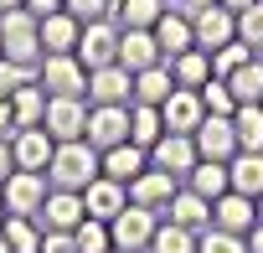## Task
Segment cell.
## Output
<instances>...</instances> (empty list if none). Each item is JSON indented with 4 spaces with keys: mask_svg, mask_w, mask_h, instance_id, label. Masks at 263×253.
<instances>
[{
    "mask_svg": "<svg viewBox=\"0 0 263 253\" xmlns=\"http://www.w3.org/2000/svg\"><path fill=\"white\" fill-rule=\"evenodd\" d=\"M62 11H72L88 26V21H108V0H62Z\"/></svg>",
    "mask_w": 263,
    "mask_h": 253,
    "instance_id": "obj_41",
    "label": "cell"
},
{
    "mask_svg": "<svg viewBox=\"0 0 263 253\" xmlns=\"http://www.w3.org/2000/svg\"><path fill=\"white\" fill-rule=\"evenodd\" d=\"M258 57H263V52H258Z\"/></svg>",
    "mask_w": 263,
    "mask_h": 253,
    "instance_id": "obj_54",
    "label": "cell"
},
{
    "mask_svg": "<svg viewBox=\"0 0 263 253\" xmlns=\"http://www.w3.org/2000/svg\"><path fill=\"white\" fill-rule=\"evenodd\" d=\"M253 57H258V52H253L248 42H227V47L212 52V78H232V73H237L242 62H253Z\"/></svg>",
    "mask_w": 263,
    "mask_h": 253,
    "instance_id": "obj_36",
    "label": "cell"
},
{
    "mask_svg": "<svg viewBox=\"0 0 263 253\" xmlns=\"http://www.w3.org/2000/svg\"><path fill=\"white\" fill-rule=\"evenodd\" d=\"M0 253H11V248H6V232H0Z\"/></svg>",
    "mask_w": 263,
    "mask_h": 253,
    "instance_id": "obj_51",
    "label": "cell"
},
{
    "mask_svg": "<svg viewBox=\"0 0 263 253\" xmlns=\"http://www.w3.org/2000/svg\"><path fill=\"white\" fill-rule=\"evenodd\" d=\"M196 253H248V238L222 232V227H206V232L196 238Z\"/></svg>",
    "mask_w": 263,
    "mask_h": 253,
    "instance_id": "obj_38",
    "label": "cell"
},
{
    "mask_svg": "<svg viewBox=\"0 0 263 253\" xmlns=\"http://www.w3.org/2000/svg\"><path fill=\"white\" fill-rule=\"evenodd\" d=\"M88 217V207H83V191H47V202H42V212H36V222H42V232H72L78 222Z\"/></svg>",
    "mask_w": 263,
    "mask_h": 253,
    "instance_id": "obj_12",
    "label": "cell"
},
{
    "mask_svg": "<svg viewBox=\"0 0 263 253\" xmlns=\"http://www.w3.org/2000/svg\"><path fill=\"white\" fill-rule=\"evenodd\" d=\"M176 93V78H171V62H160V67H145V73H135V103H165Z\"/></svg>",
    "mask_w": 263,
    "mask_h": 253,
    "instance_id": "obj_27",
    "label": "cell"
},
{
    "mask_svg": "<svg viewBox=\"0 0 263 253\" xmlns=\"http://www.w3.org/2000/svg\"><path fill=\"white\" fill-rule=\"evenodd\" d=\"M160 135H165V119H160V109H155V103H129V145L150 150Z\"/></svg>",
    "mask_w": 263,
    "mask_h": 253,
    "instance_id": "obj_26",
    "label": "cell"
},
{
    "mask_svg": "<svg viewBox=\"0 0 263 253\" xmlns=\"http://www.w3.org/2000/svg\"><path fill=\"white\" fill-rule=\"evenodd\" d=\"M201 93V103H206V114H217V119H232L237 114V98H232V88L222 83V78H212L206 88H196Z\"/></svg>",
    "mask_w": 263,
    "mask_h": 253,
    "instance_id": "obj_37",
    "label": "cell"
},
{
    "mask_svg": "<svg viewBox=\"0 0 263 253\" xmlns=\"http://www.w3.org/2000/svg\"><path fill=\"white\" fill-rule=\"evenodd\" d=\"M140 171H150V150H140V145H114V150H103V176H114V181H135Z\"/></svg>",
    "mask_w": 263,
    "mask_h": 253,
    "instance_id": "obj_23",
    "label": "cell"
},
{
    "mask_svg": "<svg viewBox=\"0 0 263 253\" xmlns=\"http://www.w3.org/2000/svg\"><path fill=\"white\" fill-rule=\"evenodd\" d=\"M88 103H135V73L108 62L88 73Z\"/></svg>",
    "mask_w": 263,
    "mask_h": 253,
    "instance_id": "obj_15",
    "label": "cell"
},
{
    "mask_svg": "<svg viewBox=\"0 0 263 253\" xmlns=\"http://www.w3.org/2000/svg\"><path fill=\"white\" fill-rule=\"evenodd\" d=\"M0 227H6V202H0Z\"/></svg>",
    "mask_w": 263,
    "mask_h": 253,
    "instance_id": "obj_50",
    "label": "cell"
},
{
    "mask_svg": "<svg viewBox=\"0 0 263 253\" xmlns=\"http://www.w3.org/2000/svg\"><path fill=\"white\" fill-rule=\"evenodd\" d=\"M227 181H232V191L237 196H263V155H248V150H237L232 160H227Z\"/></svg>",
    "mask_w": 263,
    "mask_h": 253,
    "instance_id": "obj_24",
    "label": "cell"
},
{
    "mask_svg": "<svg viewBox=\"0 0 263 253\" xmlns=\"http://www.w3.org/2000/svg\"><path fill=\"white\" fill-rule=\"evenodd\" d=\"M145 253H196V232H186V227H176V222L160 217V227H155V238H150Z\"/></svg>",
    "mask_w": 263,
    "mask_h": 253,
    "instance_id": "obj_34",
    "label": "cell"
},
{
    "mask_svg": "<svg viewBox=\"0 0 263 253\" xmlns=\"http://www.w3.org/2000/svg\"><path fill=\"white\" fill-rule=\"evenodd\" d=\"M196 160H201V155H196V140H191V135H171V130H165V135L150 145V166H155V171H171L176 181H186V176L196 171Z\"/></svg>",
    "mask_w": 263,
    "mask_h": 253,
    "instance_id": "obj_9",
    "label": "cell"
},
{
    "mask_svg": "<svg viewBox=\"0 0 263 253\" xmlns=\"http://www.w3.org/2000/svg\"><path fill=\"white\" fill-rule=\"evenodd\" d=\"M227 88H232V98L237 103H263V57H253V62H242L232 78H222Z\"/></svg>",
    "mask_w": 263,
    "mask_h": 253,
    "instance_id": "obj_33",
    "label": "cell"
},
{
    "mask_svg": "<svg viewBox=\"0 0 263 253\" xmlns=\"http://www.w3.org/2000/svg\"><path fill=\"white\" fill-rule=\"evenodd\" d=\"M36 83L47 88V98H88V67L78 62V52L42 57V67H36Z\"/></svg>",
    "mask_w": 263,
    "mask_h": 253,
    "instance_id": "obj_3",
    "label": "cell"
},
{
    "mask_svg": "<svg viewBox=\"0 0 263 253\" xmlns=\"http://www.w3.org/2000/svg\"><path fill=\"white\" fill-rule=\"evenodd\" d=\"M201 6H217V0H181V11H201Z\"/></svg>",
    "mask_w": 263,
    "mask_h": 253,
    "instance_id": "obj_48",
    "label": "cell"
},
{
    "mask_svg": "<svg viewBox=\"0 0 263 253\" xmlns=\"http://www.w3.org/2000/svg\"><path fill=\"white\" fill-rule=\"evenodd\" d=\"M155 227H160V212H145V207H135V202H129V207L108 222L114 248H124V253H145L150 238H155Z\"/></svg>",
    "mask_w": 263,
    "mask_h": 253,
    "instance_id": "obj_6",
    "label": "cell"
},
{
    "mask_svg": "<svg viewBox=\"0 0 263 253\" xmlns=\"http://www.w3.org/2000/svg\"><path fill=\"white\" fill-rule=\"evenodd\" d=\"M171 78H176V88H206L212 83V57L201 47H191V52H181L171 62Z\"/></svg>",
    "mask_w": 263,
    "mask_h": 253,
    "instance_id": "obj_30",
    "label": "cell"
},
{
    "mask_svg": "<svg viewBox=\"0 0 263 253\" xmlns=\"http://www.w3.org/2000/svg\"><path fill=\"white\" fill-rule=\"evenodd\" d=\"M237 42H248L253 52H263V0H253V6L237 16Z\"/></svg>",
    "mask_w": 263,
    "mask_h": 253,
    "instance_id": "obj_39",
    "label": "cell"
},
{
    "mask_svg": "<svg viewBox=\"0 0 263 253\" xmlns=\"http://www.w3.org/2000/svg\"><path fill=\"white\" fill-rule=\"evenodd\" d=\"M103 176V155L88 145V140H67L52 150V166H47V181L57 191H88L93 181Z\"/></svg>",
    "mask_w": 263,
    "mask_h": 253,
    "instance_id": "obj_1",
    "label": "cell"
},
{
    "mask_svg": "<svg viewBox=\"0 0 263 253\" xmlns=\"http://www.w3.org/2000/svg\"><path fill=\"white\" fill-rule=\"evenodd\" d=\"M191 140H196V155H201V160H222V166H227V160L237 155V130H232V119L206 114L201 130H196Z\"/></svg>",
    "mask_w": 263,
    "mask_h": 253,
    "instance_id": "obj_17",
    "label": "cell"
},
{
    "mask_svg": "<svg viewBox=\"0 0 263 253\" xmlns=\"http://www.w3.org/2000/svg\"><path fill=\"white\" fill-rule=\"evenodd\" d=\"M26 83H36V67L0 57V93H16V88H26Z\"/></svg>",
    "mask_w": 263,
    "mask_h": 253,
    "instance_id": "obj_40",
    "label": "cell"
},
{
    "mask_svg": "<svg viewBox=\"0 0 263 253\" xmlns=\"http://www.w3.org/2000/svg\"><path fill=\"white\" fill-rule=\"evenodd\" d=\"M72 243H78V253H108V248H114V232H108V222L83 217V222L72 227Z\"/></svg>",
    "mask_w": 263,
    "mask_h": 253,
    "instance_id": "obj_35",
    "label": "cell"
},
{
    "mask_svg": "<svg viewBox=\"0 0 263 253\" xmlns=\"http://www.w3.org/2000/svg\"><path fill=\"white\" fill-rule=\"evenodd\" d=\"M78 37H83V21L72 11H57L42 21V57H62V52H78Z\"/></svg>",
    "mask_w": 263,
    "mask_h": 253,
    "instance_id": "obj_22",
    "label": "cell"
},
{
    "mask_svg": "<svg viewBox=\"0 0 263 253\" xmlns=\"http://www.w3.org/2000/svg\"><path fill=\"white\" fill-rule=\"evenodd\" d=\"M52 150H57V140H52L47 130H16V135H11L16 171H47V166H52Z\"/></svg>",
    "mask_w": 263,
    "mask_h": 253,
    "instance_id": "obj_19",
    "label": "cell"
},
{
    "mask_svg": "<svg viewBox=\"0 0 263 253\" xmlns=\"http://www.w3.org/2000/svg\"><path fill=\"white\" fill-rule=\"evenodd\" d=\"M191 37H196V47L212 57L217 47L237 42V16H232L227 6H201V11H191Z\"/></svg>",
    "mask_w": 263,
    "mask_h": 253,
    "instance_id": "obj_8",
    "label": "cell"
},
{
    "mask_svg": "<svg viewBox=\"0 0 263 253\" xmlns=\"http://www.w3.org/2000/svg\"><path fill=\"white\" fill-rule=\"evenodd\" d=\"M232 130H237V150L263 155V103H237Z\"/></svg>",
    "mask_w": 263,
    "mask_h": 253,
    "instance_id": "obj_28",
    "label": "cell"
},
{
    "mask_svg": "<svg viewBox=\"0 0 263 253\" xmlns=\"http://www.w3.org/2000/svg\"><path fill=\"white\" fill-rule=\"evenodd\" d=\"M258 222H263V196H258Z\"/></svg>",
    "mask_w": 263,
    "mask_h": 253,
    "instance_id": "obj_52",
    "label": "cell"
},
{
    "mask_svg": "<svg viewBox=\"0 0 263 253\" xmlns=\"http://www.w3.org/2000/svg\"><path fill=\"white\" fill-rule=\"evenodd\" d=\"M83 207H88V217L114 222V217L129 207V186H124V181H114V176H98V181L83 191Z\"/></svg>",
    "mask_w": 263,
    "mask_h": 253,
    "instance_id": "obj_20",
    "label": "cell"
},
{
    "mask_svg": "<svg viewBox=\"0 0 263 253\" xmlns=\"http://www.w3.org/2000/svg\"><path fill=\"white\" fill-rule=\"evenodd\" d=\"M181 191V181L171 176V171H140L135 181H129V202H135V207H145V212H160L165 217V207H171V196Z\"/></svg>",
    "mask_w": 263,
    "mask_h": 253,
    "instance_id": "obj_11",
    "label": "cell"
},
{
    "mask_svg": "<svg viewBox=\"0 0 263 253\" xmlns=\"http://www.w3.org/2000/svg\"><path fill=\"white\" fill-rule=\"evenodd\" d=\"M16 171V155H11V135H0V186H6V176Z\"/></svg>",
    "mask_w": 263,
    "mask_h": 253,
    "instance_id": "obj_43",
    "label": "cell"
},
{
    "mask_svg": "<svg viewBox=\"0 0 263 253\" xmlns=\"http://www.w3.org/2000/svg\"><path fill=\"white\" fill-rule=\"evenodd\" d=\"M26 11H31L36 21H47V16H57V11H62V0H26Z\"/></svg>",
    "mask_w": 263,
    "mask_h": 253,
    "instance_id": "obj_44",
    "label": "cell"
},
{
    "mask_svg": "<svg viewBox=\"0 0 263 253\" xmlns=\"http://www.w3.org/2000/svg\"><path fill=\"white\" fill-rule=\"evenodd\" d=\"M212 227L248 238V232L258 227V202H253V196H237V191H222V196L212 202Z\"/></svg>",
    "mask_w": 263,
    "mask_h": 253,
    "instance_id": "obj_16",
    "label": "cell"
},
{
    "mask_svg": "<svg viewBox=\"0 0 263 253\" xmlns=\"http://www.w3.org/2000/svg\"><path fill=\"white\" fill-rule=\"evenodd\" d=\"M0 57L26 62V67H42V21L26 6L0 16Z\"/></svg>",
    "mask_w": 263,
    "mask_h": 253,
    "instance_id": "obj_2",
    "label": "cell"
},
{
    "mask_svg": "<svg viewBox=\"0 0 263 253\" xmlns=\"http://www.w3.org/2000/svg\"><path fill=\"white\" fill-rule=\"evenodd\" d=\"M0 135H16V114H11V93H0Z\"/></svg>",
    "mask_w": 263,
    "mask_h": 253,
    "instance_id": "obj_45",
    "label": "cell"
},
{
    "mask_svg": "<svg viewBox=\"0 0 263 253\" xmlns=\"http://www.w3.org/2000/svg\"><path fill=\"white\" fill-rule=\"evenodd\" d=\"M11 114H16V130H42L47 119V88L42 83H26L11 93Z\"/></svg>",
    "mask_w": 263,
    "mask_h": 253,
    "instance_id": "obj_25",
    "label": "cell"
},
{
    "mask_svg": "<svg viewBox=\"0 0 263 253\" xmlns=\"http://www.w3.org/2000/svg\"><path fill=\"white\" fill-rule=\"evenodd\" d=\"M155 42H160L165 62H176L181 52H191V47H196V37H191V11H181V6H165V16L155 21Z\"/></svg>",
    "mask_w": 263,
    "mask_h": 253,
    "instance_id": "obj_18",
    "label": "cell"
},
{
    "mask_svg": "<svg viewBox=\"0 0 263 253\" xmlns=\"http://www.w3.org/2000/svg\"><path fill=\"white\" fill-rule=\"evenodd\" d=\"M0 232H6V248L11 253H42V238H47L36 217H6Z\"/></svg>",
    "mask_w": 263,
    "mask_h": 253,
    "instance_id": "obj_32",
    "label": "cell"
},
{
    "mask_svg": "<svg viewBox=\"0 0 263 253\" xmlns=\"http://www.w3.org/2000/svg\"><path fill=\"white\" fill-rule=\"evenodd\" d=\"M88 98H47V119H42V130L57 140V145H67V140H83L88 135Z\"/></svg>",
    "mask_w": 263,
    "mask_h": 253,
    "instance_id": "obj_7",
    "label": "cell"
},
{
    "mask_svg": "<svg viewBox=\"0 0 263 253\" xmlns=\"http://www.w3.org/2000/svg\"><path fill=\"white\" fill-rule=\"evenodd\" d=\"M248 253H263V222H258V227L248 232Z\"/></svg>",
    "mask_w": 263,
    "mask_h": 253,
    "instance_id": "obj_46",
    "label": "cell"
},
{
    "mask_svg": "<svg viewBox=\"0 0 263 253\" xmlns=\"http://www.w3.org/2000/svg\"><path fill=\"white\" fill-rule=\"evenodd\" d=\"M78 62H83L88 73L119 62V26H114V21H88L83 37H78Z\"/></svg>",
    "mask_w": 263,
    "mask_h": 253,
    "instance_id": "obj_10",
    "label": "cell"
},
{
    "mask_svg": "<svg viewBox=\"0 0 263 253\" xmlns=\"http://www.w3.org/2000/svg\"><path fill=\"white\" fill-rule=\"evenodd\" d=\"M108 253H124V248H108Z\"/></svg>",
    "mask_w": 263,
    "mask_h": 253,
    "instance_id": "obj_53",
    "label": "cell"
},
{
    "mask_svg": "<svg viewBox=\"0 0 263 253\" xmlns=\"http://www.w3.org/2000/svg\"><path fill=\"white\" fill-rule=\"evenodd\" d=\"M98 155L129 140V103H93L88 109V135H83Z\"/></svg>",
    "mask_w": 263,
    "mask_h": 253,
    "instance_id": "obj_5",
    "label": "cell"
},
{
    "mask_svg": "<svg viewBox=\"0 0 263 253\" xmlns=\"http://www.w3.org/2000/svg\"><path fill=\"white\" fill-rule=\"evenodd\" d=\"M42 253H78V243H72V232H47Z\"/></svg>",
    "mask_w": 263,
    "mask_h": 253,
    "instance_id": "obj_42",
    "label": "cell"
},
{
    "mask_svg": "<svg viewBox=\"0 0 263 253\" xmlns=\"http://www.w3.org/2000/svg\"><path fill=\"white\" fill-rule=\"evenodd\" d=\"M26 6V0H0V16H6V11H21Z\"/></svg>",
    "mask_w": 263,
    "mask_h": 253,
    "instance_id": "obj_49",
    "label": "cell"
},
{
    "mask_svg": "<svg viewBox=\"0 0 263 253\" xmlns=\"http://www.w3.org/2000/svg\"><path fill=\"white\" fill-rule=\"evenodd\" d=\"M217 6H227V11H232V16H242V11H248V6H253V0H217Z\"/></svg>",
    "mask_w": 263,
    "mask_h": 253,
    "instance_id": "obj_47",
    "label": "cell"
},
{
    "mask_svg": "<svg viewBox=\"0 0 263 253\" xmlns=\"http://www.w3.org/2000/svg\"><path fill=\"white\" fill-rule=\"evenodd\" d=\"M165 222H176V227H186V232H206L212 227V202L206 196H196L191 186H181L176 196H171V207H165Z\"/></svg>",
    "mask_w": 263,
    "mask_h": 253,
    "instance_id": "obj_21",
    "label": "cell"
},
{
    "mask_svg": "<svg viewBox=\"0 0 263 253\" xmlns=\"http://www.w3.org/2000/svg\"><path fill=\"white\" fill-rule=\"evenodd\" d=\"M160 119H165V130L171 135H196L201 130V119H206V103L196 88H176L165 103H160Z\"/></svg>",
    "mask_w": 263,
    "mask_h": 253,
    "instance_id": "obj_14",
    "label": "cell"
},
{
    "mask_svg": "<svg viewBox=\"0 0 263 253\" xmlns=\"http://www.w3.org/2000/svg\"><path fill=\"white\" fill-rule=\"evenodd\" d=\"M165 52L155 42V31H140V26H119V67L129 73H145V67H160Z\"/></svg>",
    "mask_w": 263,
    "mask_h": 253,
    "instance_id": "obj_13",
    "label": "cell"
},
{
    "mask_svg": "<svg viewBox=\"0 0 263 253\" xmlns=\"http://www.w3.org/2000/svg\"><path fill=\"white\" fill-rule=\"evenodd\" d=\"M52 181L47 171H11L6 186H0V202H6V217H36L42 202H47Z\"/></svg>",
    "mask_w": 263,
    "mask_h": 253,
    "instance_id": "obj_4",
    "label": "cell"
},
{
    "mask_svg": "<svg viewBox=\"0 0 263 253\" xmlns=\"http://www.w3.org/2000/svg\"><path fill=\"white\" fill-rule=\"evenodd\" d=\"M181 186H191V191H196V196H206V202H217L222 191H232V181H227V166H222V160H196V171H191Z\"/></svg>",
    "mask_w": 263,
    "mask_h": 253,
    "instance_id": "obj_31",
    "label": "cell"
},
{
    "mask_svg": "<svg viewBox=\"0 0 263 253\" xmlns=\"http://www.w3.org/2000/svg\"><path fill=\"white\" fill-rule=\"evenodd\" d=\"M165 16V0H119L114 6V26H140V31H155V21Z\"/></svg>",
    "mask_w": 263,
    "mask_h": 253,
    "instance_id": "obj_29",
    "label": "cell"
}]
</instances>
